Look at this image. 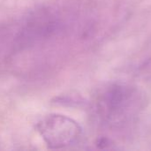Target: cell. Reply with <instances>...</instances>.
<instances>
[{
	"label": "cell",
	"instance_id": "obj_1",
	"mask_svg": "<svg viewBox=\"0 0 151 151\" xmlns=\"http://www.w3.org/2000/svg\"><path fill=\"white\" fill-rule=\"evenodd\" d=\"M36 128L50 149H61L75 143L81 127L73 119L61 114H50L42 119Z\"/></svg>",
	"mask_w": 151,
	"mask_h": 151
}]
</instances>
